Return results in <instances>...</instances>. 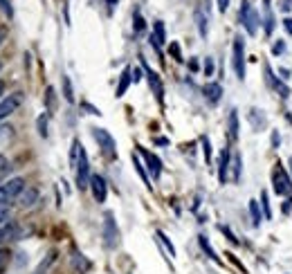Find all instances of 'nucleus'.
Masks as SVG:
<instances>
[{"label":"nucleus","instance_id":"nucleus-1","mask_svg":"<svg viewBox=\"0 0 292 274\" xmlns=\"http://www.w3.org/2000/svg\"><path fill=\"white\" fill-rule=\"evenodd\" d=\"M27 189V182L25 178H9L7 182L0 184V205L12 203V200H18V195Z\"/></svg>","mask_w":292,"mask_h":274},{"label":"nucleus","instance_id":"nucleus-2","mask_svg":"<svg viewBox=\"0 0 292 274\" xmlns=\"http://www.w3.org/2000/svg\"><path fill=\"white\" fill-rule=\"evenodd\" d=\"M238 20H241V25L245 27V32H247L249 36H257L259 32V14L257 9L249 5V0H243L241 3V12H238Z\"/></svg>","mask_w":292,"mask_h":274},{"label":"nucleus","instance_id":"nucleus-3","mask_svg":"<svg viewBox=\"0 0 292 274\" xmlns=\"http://www.w3.org/2000/svg\"><path fill=\"white\" fill-rule=\"evenodd\" d=\"M232 68L238 81H245V41L243 36H236L232 45Z\"/></svg>","mask_w":292,"mask_h":274},{"label":"nucleus","instance_id":"nucleus-4","mask_svg":"<svg viewBox=\"0 0 292 274\" xmlns=\"http://www.w3.org/2000/svg\"><path fill=\"white\" fill-rule=\"evenodd\" d=\"M75 173H77V187L79 189H88L90 187V162H88V153L86 148L81 146V153H79V160H77V167H75Z\"/></svg>","mask_w":292,"mask_h":274},{"label":"nucleus","instance_id":"nucleus-5","mask_svg":"<svg viewBox=\"0 0 292 274\" xmlns=\"http://www.w3.org/2000/svg\"><path fill=\"white\" fill-rule=\"evenodd\" d=\"M272 182H274V193L276 195H292V180L285 173V169L281 167V162L276 164L274 173H272Z\"/></svg>","mask_w":292,"mask_h":274},{"label":"nucleus","instance_id":"nucleus-6","mask_svg":"<svg viewBox=\"0 0 292 274\" xmlns=\"http://www.w3.org/2000/svg\"><path fill=\"white\" fill-rule=\"evenodd\" d=\"M103 243H106L108 250H115L119 243V229L111 211H106V216H103Z\"/></svg>","mask_w":292,"mask_h":274},{"label":"nucleus","instance_id":"nucleus-7","mask_svg":"<svg viewBox=\"0 0 292 274\" xmlns=\"http://www.w3.org/2000/svg\"><path fill=\"white\" fill-rule=\"evenodd\" d=\"M92 137L97 139V144L101 146V151L108 155V158H117V144H115V137L106 128H92Z\"/></svg>","mask_w":292,"mask_h":274},{"label":"nucleus","instance_id":"nucleus-8","mask_svg":"<svg viewBox=\"0 0 292 274\" xmlns=\"http://www.w3.org/2000/svg\"><path fill=\"white\" fill-rule=\"evenodd\" d=\"M137 153L144 158V162H146V169H149V173H151V178L153 180H158L160 175H162V160L158 158L155 153H151V151H146L144 146H137Z\"/></svg>","mask_w":292,"mask_h":274},{"label":"nucleus","instance_id":"nucleus-9","mask_svg":"<svg viewBox=\"0 0 292 274\" xmlns=\"http://www.w3.org/2000/svg\"><path fill=\"white\" fill-rule=\"evenodd\" d=\"M142 59V56H139ZM142 70H144V74H146V79H149V86H151V90L155 92V97H158V101L162 103L164 101V86H162V79H160V74L158 72H153L149 68V63L142 59Z\"/></svg>","mask_w":292,"mask_h":274},{"label":"nucleus","instance_id":"nucleus-10","mask_svg":"<svg viewBox=\"0 0 292 274\" xmlns=\"http://www.w3.org/2000/svg\"><path fill=\"white\" fill-rule=\"evenodd\" d=\"M263 74H265V81H268V86L272 88V90H276L281 95V99H288L290 97V88L285 86V81H281L279 76H274L272 68H270V63L263 65Z\"/></svg>","mask_w":292,"mask_h":274},{"label":"nucleus","instance_id":"nucleus-11","mask_svg":"<svg viewBox=\"0 0 292 274\" xmlns=\"http://www.w3.org/2000/svg\"><path fill=\"white\" fill-rule=\"evenodd\" d=\"M20 101H23V95H20V92H14V95L5 97V99L0 101V122L7 120L9 115H14V112L18 110Z\"/></svg>","mask_w":292,"mask_h":274},{"label":"nucleus","instance_id":"nucleus-12","mask_svg":"<svg viewBox=\"0 0 292 274\" xmlns=\"http://www.w3.org/2000/svg\"><path fill=\"white\" fill-rule=\"evenodd\" d=\"M90 191H92V198L97 203H106V195H108V184H106V178L99 173H92L90 178Z\"/></svg>","mask_w":292,"mask_h":274},{"label":"nucleus","instance_id":"nucleus-13","mask_svg":"<svg viewBox=\"0 0 292 274\" xmlns=\"http://www.w3.org/2000/svg\"><path fill=\"white\" fill-rule=\"evenodd\" d=\"M229 169H232V151H229V146H225L221 153V158H218V182L221 184H227Z\"/></svg>","mask_w":292,"mask_h":274},{"label":"nucleus","instance_id":"nucleus-14","mask_svg":"<svg viewBox=\"0 0 292 274\" xmlns=\"http://www.w3.org/2000/svg\"><path fill=\"white\" fill-rule=\"evenodd\" d=\"M263 12H265V16H263V32H265V36H272L274 27H276L274 14H272V0H263Z\"/></svg>","mask_w":292,"mask_h":274},{"label":"nucleus","instance_id":"nucleus-15","mask_svg":"<svg viewBox=\"0 0 292 274\" xmlns=\"http://www.w3.org/2000/svg\"><path fill=\"white\" fill-rule=\"evenodd\" d=\"M194 20H196L198 34H200L202 38H207V34H209V16L202 12V7H196L194 9Z\"/></svg>","mask_w":292,"mask_h":274},{"label":"nucleus","instance_id":"nucleus-16","mask_svg":"<svg viewBox=\"0 0 292 274\" xmlns=\"http://www.w3.org/2000/svg\"><path fill=\"white\" fill-rule=\"evenodd\" d=\"M227 135L232 142H236L238 135H241V122H238V110H229V117H227Z\"/></svg>","mask_w":292,"mask_h":274},{"label":"nucleus","instance_id":"nucleus-17","mask_svg":"<svg viewBox=\"0 0 292 274\" xmlns=\"http://www.w3.org/2000/svg\"><path fill=\"white\" fill-rule=\"evenodd\" d=\"M39 198H41L39 189H34V187H27V189L23 191V193L18 195V205L23 207V209H29V207H34L36 203H39Z\"/></svg>","mask_w":292,"mask_h":274},{"label":"nucleus","instance_id":"nucleus-18","mask_svg":"<svg viewBox=\"0 0 292 274\" xmlns=\"http://www.w3.org/2000/svg\"><path fill=\"white\" fill-rule=\"evenodd\" d=\"M166 43V34H164V23L162 20H155L153 25V34H151V45H153L155 50H162V45Z\"/></svg>","mask_w":292,"mask_h":274},{"label":"nucleus","instance_id":"nucleus-19","mask_svg":"<svg viewBox=\"0 0 292 274\" xmlns=\"http://www.w3.org/2000/svg\"><path fill=\"white\" fill-rule=\"evenodd\" d=\"M202 92H205V99L209 103H218L223 97V86L216 84V81H209V84L202 88Z\"/></svg>","mask_w":292,"mask_h":274},{"label":"nucleus","instance_id":"nucleus-20","mask_svg":"<svg viewBox=\"0 0 292 274\" xmlns=\"http://www.w3.org/2000/svg\"><path fill=\"white\" fill-rule=\"evenodd\" d=\"M130 81H133V68H124L122 76H119V84H117V90H115V97H124L130 86Z\"/></svg>","mask_w":292,"mask_h":274},{"label":"nucleus","instance_id":"nucleus-21","mask_svg":"<svg viewBox=\"0 0 292 274\" xmlns=\"http://www.w3.org/2000/svg\"><path fill=\"white\" fill-rule=\"evenodd\" d=\"M133 164H135V171L139 173V178H142V182L146 184V187H153V184H151V178H149V171H146V167L142 164V160L137 158V153H133Z\"/></svg>","mask_w":292,"mask_h":274},{"label":"nucleus","instance_id":"nucleus-22","mask_svg":"<svg viewBox=\"0 0 292 274\" xmlns=\"http://www.w3.org/2000/svg\"><path fill=\"white\" fill-rule=\"evenodd\" d=\"M241 171H243V160L238 153L232 155V180L234 182H241Z\"/></svg>","mask_w":292,"mask_h":274},{"label":"nucleus","instance_id":"nucleus-23","mask_svg":"<svg viewBox=\"0 0 292 274\" xmlns=\"http://www.w3.org/2000/svg\"><path fill=\"white\" fill-rule=\"evenodd\" d=\"M249 122H252V126L257 128V131H263V126H265V115L259 110V108H252V110H249Z\"/></svg>","mask_w":292,"mask_h":274},{"label":"nucleus","instance_id":"nucleus-24","mask_svg":"<svg viewBox=\"0 0 292 274\" xmlns=\"http://www.w3.org/2000/svg\"><path fill=\"white\" fill-rule=\"evenodd\" d=\"M259 205L263 207V216H265V220H272V207H270V193L268 191H261V200H259Z\"/></svg>","mask_w":292,"mask_h":274},{"label":"nucleus","instance_id":"nucleus-25","mask_svg":"<svg viewBox=\"0 0 292 274\" xmlns=\"http://www.w3.org/2000/svg\"><path fill=\"white\" fill-rule=\"evenodd\" d=\"M198 243H200V247H202V252H205L207 256L211 258V261H216V263H221V258L216 256V252H213V247L209 245V241H207V236H198Z\"/></svg>","mask_w":292,"mask_h":274},{"label":"nucleus","instance_id":"nucleus-26","mask_svg":"<svg viewBox=\"0 0 292 274\" xmlns=\"http://www.w3.org/2000/svg\"><path fill=\"white\" fill-rule=\"evenodd\" d=\"M249 214H252V225L259 227L261 220H263V216H261V205L257 200H249Z\"/></svg>","mask_w":292,"mask_h":274},{"label":"nucleus","instance_id":"nucleus-27","mask_svg":"<svg viewBox=\"0 0 292 274\" xmlns=\"http://www.w3.org/2000/svg\"><path fill=\"white\" fill-rule=\"evenodd\" d=\"M155 236H158V239H160V243H162V245L166 247V252H169V254H171V256H175V247H173V243H171V241H169V236H166V234H164V231H160V229H158V231H155Z\"/></svg>","mask_w":292,"mask_h":274},{"label":"nucleus","instance_id":"nucleus-28","mask_svg":"<svg viewBox=\"0 0 292 274\" xmlns=\"http://www.w3.org/2000/svg\"><path fill=\"white\" fill-rule=\"evenodd\" d=\"M63 97H65L67 103L75 101V92H72V81H70V76H63Z\"/></svg>","mask_w":292,"mask_h":274},{"label":"nucleus","instance_id":"nucleus-29","mask_svg":"<svg viewBox=\"0 0 292 274\" xmlns=\"http://www.w3.org/2000/svg\"><path fill=\"white\" fill-rule=\"evenodd\" d=\"M36 126H39V135L41 137H48V112H43V115L36 120Z\"/></svg>","mask_w":292,"mask_h":274},{"label":"nucleus","instance_id":"nucleus-30","mask_svg":"<svg viewBox=\"0 0 292 274\" xmlns=\"http://www.w3.org/2000/svg\"><path fill=\"white\" fill-rule=\"evenodd\" d=\"M133 27H135V32H137V34L146 29V23H144V18H142V14H139V12L133 14Z\"/></svg>","mask_w":292,"mask_h":274},{"label":"nucleus","instance_id":"nucleus-31","mask_svg":"<svg viewBox=\"0 0 292 274\" xmlns=\"http://www.w3.org/2000/svg\"><path fill=\"white\" fill-rule=\"evenodd\" d=\"M200 144H202V151H205V160H207V164H209V162H211V142H209V137L202 135V137H200Z\"/></svg>","mask_w":292,"mask_h":274},{"label":"nucleus","instance_id":"nucleus-32","mask_svg":"<svg viewBox=\"0 0 292 274\" xmlns=\"http://www.w3.org/2000/svg\"><path fill=\"white\" fill-rule=\"evenodd\" d=\"M72 261H75V267H77V270H79L81 274L86 272L88 267H90V263H88V261H86V258H83L81 254H75V258H72Z\"/></svg>","mask_w":292,"mask_h":274},{"label":"nucleus","instance_id":"nucleus-33","mask_svg":"<svg viewBox=\"0 0 292 274\" xmlns=\"http://www.w3.org/2000/svg\"><path fill=\"white\" fill-rule=\"evenodd\" d=\"M9 216H12V209L7 205H0V227L9 223Z\"/></svg>","mask_w":292,"mask_h":274},{"label":"nucleus","instance_id":"nucleus-34","mask_svg":"<svg viewBox=\"0 0 292 274\" xmlns=\"http://www.w3.org/2000/svg\"><path fill=\"white\" fill-rule=\"evenodd\" d=\"M218 229H221V231H223V234H225V236H227V239H229V241H232V243H234V245H238V239H236V236H234V231H232V229H229V227H227V225H221V227H218Z\"/></svg>","mask_w":292,"mask_h":274},{"label":"nucleus","instance_id":"nucleus-35","mask_svg":"<svg viewBox=\"0 0 292 274\" xmlns=\"http://www.w3.org/2000/svg\"><path fill=\"white\" fill-rule=\"evenodd\" d=\"M283 52H285V41H276L272 45V54L279 56V54H283Z\"/></svg>","mask_w":292,"mask_h":274},{"label":"nucleus","instance_id":"nucleus-36","mask_svg":"<svg viewBox=\"0 0 292 274\" xmlns=\"http://www.w3.org/2000/svg\"><path fill=\"white\" fill-rule=\"evenodd\" d=\"M0 7H3V12L7 14L9 18L14 16V7H12V3H9V0H0Z\"/></svg>","mask_w":292,"mask_h":274},{"label":"nucleus","instance_id":"nucleus-37","mask_svg":"<svg viewBox=\"0 0 292 274\" xmlns=\"http://www.w3.org/2000/svg\"><path fill=\"white\" fill-rule=\"evenodd\" d=\"M205 74L213 76V59H211V56H207V59H205Z\"/></svg>","mask_w":292,"mask_h":274},{"label":"nucleus","instance_id":"nucleus-38","mask_svg":"<svg viewBox=\"0 0 292 274\" xmlns=\"http://www.w3.org/2000/svg\"><path fill=\"white\" fill-rule=\"evenodd\" d=\"M7 171H9V160L5 155H0V175H5Z\"/></svg>","mask_w":292,"mask_h":274},{"label":"nucleus","instance_id":"nucleus-39","mask_svg":"<svg viewBox=\"0 0 292 274\" xmlns=\"http://www.w3.org/2000/svg\"><path fill=\"white\" fill-rule=\"evenodd\" d=\"M169 52H171V54L175 56V61H182V54H180V45H178V43H171Z\"/></svg>","mask_w":292,"mask_h":274},{"label":"nucleus","instance_id":"nucleus-40","mask_svg":"<svg viewBox=\"0 0 292 274\" xmlns=\"http://www.w3.org/2000/svg\"><path fill=\"white\" fill-rule=\"evenodd\" d=\"M45 101H48V108L52 110V108H54V88H48V97H45Z\"/></svg>","mask_w":292,"mask_h":274},{"label":"nucleus","instance_id":"nucleus-41","mask_svg":"<svg viewBox=\"0 0 292 274\" xmlns=\"http://www.w3.org/2000/svg\"><path fill=\"white\" fill-rule=\"evenodd\" d=\"M7 258H9L7 250H0V272H3V270H5V265H7Z\"/></svg>","mask_w":292,"mask_h":274},{"label":"nucleus","instance_id":"nucleus-42","mask_svg":"<svg viewBox=\"0 0 292 274\" xmlns=\"http://www.w3.org/2000/svg\"><path fill=\"white\" fill-rule=\"evenodd\" d=\"M279 144H281V135H279V131H272V148H279Z\"/></svg>","mask_w":292,"mask_h":274},{"label":"nucleus","instance_id":"nucleus-43","mask_svg":"<svg viewBox=\"0 0 292 274\" xmlns=\"http://www.w3.org/2000/svg\"><path fill=\"white\" fill-rule=\"evenodd\" d=\"M281 25H283L285 32L292 34V18H283V20H281Z\"/></svg>","mask_w":292,"mask_h":274},{"label":"nucleus","instance_id":"nucleus-44","mask_svg":"<svg viewBox=\"0 0 292 274\" xmlns=\"http://www.w3.org/2000/svg\"><path fill=\"white\" fill-rule=\"evenodd\" d=\"M81 106H83V108H86V110H90V115H101V112H99V108H95V106H90V103H86V101H83V103H81Z\"/></svg>","mask_w":292,"mask_h":274},{"label":"nucleus","instance_id":"nucleus-45","mask_svg":"<svg viewBox=\"0 0 292 274\" xmlns=\"http://www.w3.org/2000/svg\"><path fill=\"white\" fill-rule=\"evenodd\" d=\"M281 9H283V12L288 14L290 9H292V0H281Z\"/></svg>","mask_w":292,"mask_h":274},{"label":"nucleus","instance_id":"nucleus-46","mask_svg":"<svg viewBox=\"0 0 292 274\" xmlns=\"http://www.w3.org/2000/svg\"><path fill=\"white\" fill-rule=\"evenodd\" d=\"M290 211H292V195L283 203V214H290Z\"/></svg>","mask_w":292,"mask_h":274},{"label":"nucleus","instance_id":"nucleus-47","mask_svg":"<svg viewBox=\"0 0 292 274\" xmlns=\"http://www.w3.org/2000/svg\"><path fill=\"white\" fill-rule=\"evenodd\" d=\"M227 7H229V0H218V9H221L223 14L227 12Z\"/></svg>","mask_w":292,"mask_h":274},{"label":"nucleus","instance_id":"nucleus-48","mask_svg":"<svg viewBox=\"0 0 292 274\" xmlns=\"http://www.w3.org/2000/svg\"><path fill=\"white\" fill-rule=\"evenodd\" d=\"M139 79H142V70L135 68V70H133V81H139Z\"/></svg>","mask_w":292,"mask_h":274},{"label":"nucleus","instance_id":"nucleus-49","mask_svg":"<svg viewBox=\"0 0 292 274\" xmlns=\"http://www.w3.org/2000/svg\"><path fill=\"white\" fill-rule=\"evenodd\" d=\"M155 144H160V146H166V144H169V139H164V137H158V139H155Z\"/></svg>","mask_w":292,"mask_h":274},{"label":"nucleus","instance_id":"nucleus-50","mask_svg":"<svg viewBox=\"0 0 292 274\" xmlns=\"http://www.w3.org/2000/svg\"><path fill=\"white\" fill-rule=\"evenodd\" d=\"M5 36H7V34H5V29H0V45H3V41H5Z\"/></svg>","mask_w":292,"mask_h":274},{"label":"nucleus","instance_id":"nucleus-51","mask_svg":"<svg viewBox=\"0 0 292 274\" xmlns=\"http://www.w3.org/2000/svg\"><path fill=\"white\" fill-rule=\"evenodd\" d=\"M108 3V7H115V5H117V0H106Z\"/></svg>","mask_w":292,"mask_h":274},{"label":"nucleus","instance_id":"nucleus-52","mask_svg":"<svg viewBox=\"0 0 292 274\" xmlns=\"http://www.w3.org/2000/svg\"><path fill=\"white\" fill-rule=\"evenodd\" d=\"M3 90H5V84H3V81H0V95H3Z\"/></svg>","mask_w":292,"mask_h":274},{"label":"nucleus","instance_id":"nucleus-53","mask_svg":"<svg viewBox=\"0 0 292 274\" xmlns=\"http://www.w3.org/2000/svg\"><path fill=\"white\" fill-rule=\"evenodd\" d=\"M0 241H3V227H0Z\"/></svg>","mask_w":292,"mask_h":274},{"label":"nucleus","instance_id":"nucleus-54","mask_svg":"<svg viewBox=\"0 0 292 274\" xmlns=\"http://www.w3.org/2000/svg\"><path fill=\"white\" fill-rule=\"evenodd\" d=\"M290 173H292V158H290Z\"/></svg>","mask_w":292,"mask_h":274},{"label":"nucleus","instance_id":"nucleus-55","mask_svg":"<svg viewBox=\"0 0 292 274\" xmlns=\"http://www.w3.org/2000/svg\"><path fill=\"white\" fill-rule=\"evenodd\" d=\"M0 70H3V63H0Z\"/></svg>","mask_w":292,"mask_h":274}]
</instances>
